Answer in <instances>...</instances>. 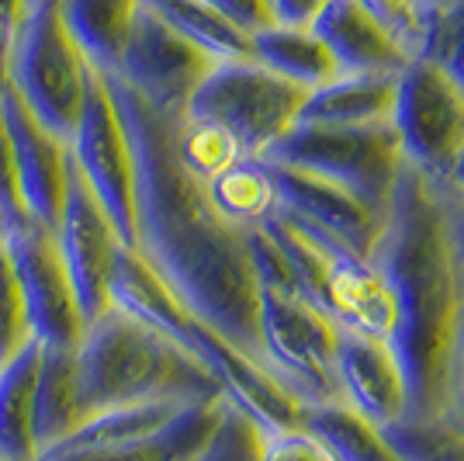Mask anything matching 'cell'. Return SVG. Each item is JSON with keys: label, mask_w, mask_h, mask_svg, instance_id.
<instances>
[{"label": "cell", "mask_w": 464, "mask_h": 461, "mask_svg": "<svg viewBox=\"0 0 464 461\" xmlns=\"http://www.w3.org/2000/svg\"><path fill=\"white\" fill-rule=\"evenodd\" d=\"M70 156L87 188L111 215L121 243L136 250V156L101 74H91L77 129L70 135Z\"/></svg>", "instance_id": "cell-9"}, {"label": "cell", "mask_w": 464, "mask_h": 461, "mask_svg": "<svg viewBox=\"0 0 464 461\" xmlns=\"http://www.w3.org/2000/svg\"><path fill=\"white\" fill-rule=\"evenodd\" d=\"M267 163L326 177L347 191L388 209L406 171L399 135L388 122L378 125H295L260 156Z\"/></svg>", "instance_id": "cell-6"}, {"label": "cell", "mask_w": 464, "mask_h": 461, "mask_svg": "<svg viewBox=\"0 0 464 461\" xmlns=\"http://www.w3.org/2000/svg\"><path fill=\"white\" fill-rule=\"evenodd\" d=\"M174 153L180 167L191 173L198 184H208L215 173H222L239 156H246L222 125H215L208 118L188 115L180 118L174 129Z\"/></svg>", "instance_id": "cell-29"}, {"label": "cell", "mask_w": 464, "mask_h": 461, "mask_svg": "<svg viewBox=\"0 0 464 461\" xmlns=\"http://www.w3.org/2000/svg\"><path fill=\"white\" fill-rule=\"evenodd\" d=\"M305 94L309 91L271 74L256 59H232L208 70L184 115L208 118L222 125L246 156H264L281 135L295 129Z\"/></svg>", "instance_id": "cell-7"}, {"label": "cell", "mask_w": 464, "mask_h": 461, "mask_svg": "<svg viewBox=\"0 0 464 461\" xmlns=\"http://www.w3.org/2000/svg\"><path fill=\"white\" fill-rule=\"evenodd\" d=\"M201 4H208L222 18H229L232 25L243 28L246 35H256V32L277 25V21H274L271 0H201Z\"/></svg>", "instance_id": "cell-36"}, {"label": "cell", "mask_w": 464, "mask_h": 461, "mask_svg": "<svg viewBox=\"0 0 464 461\" xmlns=\"http://www.w3.org/2000/svg\"><path fill=\"white\" fill-rule=\"evenodd\" d=\"M447 177H450L458 188H464V153L454 160V167H450V173H447Z\"/></svg>", "instance_id": "cell-40"}, {"label": "cell", "mask_w": 464, "mask_h": 461, "mask_svg": "<svg viewBox=\"0 0 464 461\" xmlns=\"http://www.w3.org/2000/svg\"><path fill=\"white\" fill-rule=\"evenodd\" d=\"M374 257L395 302L388 344L406 375L409 413H426L447 392L461 323V289L450 226L437 198L426 191V177L412 167L395 184Z\"/></svg>", "instance_id": "cell-2"}, {"label": "cell", "mask_w": 464, "mask_h": 461, "mask_svg": "<svg viewBox=\"0 0 464 461\" xmlns=\"http://www.w3.org/2000/svg\"><path fill=\"white\" fill-rule=\"evenodd\" d=\"M180 406H184L180 399H150V403H129V406L101 409L94 417H87L77 434L70 441H63L59 447H111V444L142 441V437L156 434Z\"/></svg>", "instance_id": "cell-28"}, {"label": "cell", "mask_w": 464, "mask_h": 461, "mask_svg": "<svg viewBox=\"0 0 464 461\" xmlns=\"http://www.w3.org/2000/svg\"><path fill=\"white\" fill-rule=\"evenodd\" d=\"M416 56L433 59L447 77L464 91V0L450 4L440 18L423 32V53Z\"/></svg>", "instance_id": "cell-30"}, {"label": "cell", "mask_w": 464, "mask_h": 461, "mask_svg": "<svg viewBox=\"0 0 464 461\" xmlns=\"http://www.w3.org/2000/svg\"><path fill=\"white\" fill-rule=\"evenodd\" d=\"M267 167H271L274 188H277V209L323 230L333 240H340L357 257L374 260L388 226V209L371 205L368 198L347 191L326 177L281 167V163H267Z\"/></svg>", "instance_id": "cell-14"}, {"label": "cell", "mask_w": 464, "mask_h": 461, "mask_svg": "<svg viewBox=\"0 0 464 461\" xmlns=\"http://www.w3.org/2000/svg\"><path fill=\"white\" fill-rule=\"evenodd\" d=\"M191 354L208 368L222 399L239 417H246L260 434L302 427L305 403L260 358H253L250 350L226 340L201 319L191 329Z\"/></svg>", "instance_id": "cell-13"}, {"label": "cell", "mask_w": 464, "mask_h": 461, "mask_svg": "<svg viewBox=\"0 0 464 461\" xmlns=\"http://www.w3.org/2000/svg\"><path fill=\"white\" fill-rule=\"evenodd\" d=\"M205 198L226 222L239 230H256L264 219H271L277 211L271 167L260 156H239L232 167L215 173L205 184Z\"/></svg>", "instance_id": "cell-25"}, {"label": "cell", "mask_w": 464, "mask_h": 461, "mask_svg": "<svg viewBox=\"0 0 464 461\" xmlns=\"http://www.w3.org/2000/svg\"><path fill=\"white\" fill-rule=\"evenodd\" d=\"M250 253L260 281V361L305 406L340 399L333 375L336 319L298 295L281 253L260 226L250 230Z\"/></svg>", "instance_id": "cell-4"}, {"label": "cell", "mask_w": 464, "mask_h": 461, "mask_svg": "<svg viewBox=\"0 0 464 461\" xmlns=\"http://www.w3.org/2000/svg\"><path fill=\"white\" fill-rule=\"evenodd\" d=\"M312 32L326 42L340 74H388L399 77L412 59L402 42L371 15L361 0H329L312 21Z\"/></svg>", "instance_id": "cell-18"}, {"label": "cell", "mask_w": 464, "mask_h": 461, "mask_svg": "<svg viewBox=\"0 0 464 461\" xmlns=\"http://www.w3.org/2000/svg\"><path fill=\"white\" fill-rule=\"evenodd\" d=\"M87 420V406L80 392L77 347H42L39 378H35V447L39 458L45 451L70 441Z\"/></svg>", "instance_id": "cell-20"}, {"label": "cell", "mask_w": 464, "mask_h": 461, "mask_svg": "<svg viewBox=\"0 0 464 461\" xmlns=\"http://www.w3.org/2000/svg\"><path fill=\"white\" fill-rule=\"evenodd\" d=\"M336 396L374 427H392L409 413V388L402 365L385 337L343 329L336 337Z\"/></svg>", "instance_id": "cell-16"}, {"label": "cell", "mask_w": 464, "mask_h": 461, "mask_svg": "<svg viewBox=\"0 0 464 461\" xmlns=\"http://www.w3.org/2000/svg\"><path fill=\"white\" fill-rule=\"evenodd\" d=\"M302 423L336 455V461H409L399 444L388 441L382 427L364 420L340 399L305 406Z\"/></svg>", "instance_id": "cell-26"}, {"label": "cell", "mask_w": 464, "mask_h": 461, "mask_svg": "<svg viewBox=\"0 0 464 461\" xmlns=\"http://www.w3.org/2000/svg\"><path fill=\"white\" fill-rule=\"evenodd\" d=\"M256 444H260V430L226 403L222 427L208 444V451L201 455V461H256Z\"/></svg>", "instance_id": "cell-33"}, {"label": "cell", "mask_w": 464, "mask_h": 461, "mask_svg": "<svg viewBox=\"0 0 464 461\" xmlns=\"http://www.w3.org/2000/svg\"><path fill=\"white\" fill-rule=\"evenodd\" d=\"M77 375L87 417L101 409L150 399H205L222 396L208 368L170 337L104 309L83 327L77 344Z\"/></svg>", "instance_id": "cell-3"}, {"label": "cell", "mask_w": 464, "mask_h": 461, "mask_svg": "<svg viewBox=\"0 0 464 461\" xmlns=\"http://www.w3.org/2000/svg\"><path fill=\"white\" fill-rule=\"evenodd\" d=\"M253 59L302 91H315L329 80L343 77L326 42L312 32V25H271L256 32Z\"/></svg>", "instance_id": "cell-23"}, {"label": "cell", "mask_w": 464, "mask_h": 461, "mask_svg": "<svg viewBox=\"0 0 464 461\" xmlns=\"http://www.w3.org/2000/svg\"><path fill=\"white\" fill-rule=\"evenodd\" d=\"M0 240H4V222H0Z\"/></svg>", "instance_id": "cell-41"}, {"label": "cell", "mask_w": 464, "mask_h": 461, "mask_svg": "<svg viewBox=\"0 0 464 461\" xmlns=\"http://www.w3.org/2000/svg\"><path fill=\"white\" fill-rule=\"evenodd\" d=\"M28 340H35V337L28 329L24 299H21L14 268H11L4 243H0V365H7L21 347H28Z\"/></svg>", "instance_id": "cell-31"}, {"label": "cell", "mask_w": 464, "mask_h": 461, "mask_svg": "<svg viewBox=\"0 0 464 461\" xmlns=\"http://www.w3.org/2000/svg\"><path fill=\"white\" fill-rule=\"evenodd\" d=\"M24 219H28V209L21 201L14 156H11V142H7L4 122H0V222H4V230H11V226L24 222Z\"/></svg>", "instance_id": "cell-35"}, {"label": "cell", "mask_w": 464, "mask_h": 461, "mask_svg": "<svg viewBox=\"0 0 464 461\" xmlns=\"http://www.w3.org/2000/svg\"><path fill=\"white\" fill-rule=\"evenodd\" d=\"M226 417L222 396L191 399L177 409L156 434L111 447H56L39 461H201Z\"/></svg>", "instance_id": "cell-17"}, {"label": "cell", "mask_w": 464, "mask_h": 461, "mask_svg": "<svg viewBox=\"0 0 464 461\" xmlns=\"http://www.w3.org/2000/svg\"><path fill=\"white\" fill-rule=\"evenodd\" d=\"M104 83L136 156V253L201 323L260 358V281L250 230L226 222L208 205L205 184L180 167L174 153L180 118L150 108L115 74Z\"/></svg>", "instance_id": "cell-1"}, {"label": "cell", "mask_w": 464, "mask_h": 461, "mask_svg": "<svg viewBox=\"0 0 464 461\" xmlns=\"http://www.w3.org/2000/svg\"><path fill=\"white\" fill-rule=\"evenodd\" d=\"M388 125L402 160L423 177H447L464 153V91L426 56H412L395 83Z\"/></svg>", "instance_id": "cell-8"}, {"label": "cell", "mask_w": 464, "mask_h": 461, "mask_svg": "<svg viewBox=\"0 0 464 461\" xmlns=\"http://www.w3.org/2000/svg\"><path fill=\"white\" fill-rule=\"evenodd\" d=\"M42 344L28 340L18 354L0 365V461H39L35 447V378Z\"/></svg>", "instance_id": "cell-24"}, {"label": "cell", "mask_w": 464, "mask_h": 461, "mask_svg": "<svg viewBox=\"0 0 464 461\" xmlns=\"http://www.w3.org/2000/svg\"><path fill=\"white\" fill-rule=\"evenodd\" d=\"M91 74L94 70L87 66L73 35L66 32L59 0H35L11 42L7 87L49 132L70 142Z\"/></svg>", "instance_id": "cell-5"}, {"label": "cell", "mask_w": 464, "mask_h": 461, "mask_svg": "<svg viewBox=\"0 0 464 461\" xmlns=\"http://www.w3.org/2000/svg\"><path fill=\"white\" fill-rule=\"evenodd\" d=\"M329 0H271L277 25H312Z\"/></svg>", "instance_id": "cell-37"}, {"label": "cell", "mask_w": 464, "mask_h": 461, "mask_svg": "<svg viewBox=\"0 0 464 461\" xmlns=\"http://www.w3.org/2000/svg\"><path fill=\"white\" fill-rule=\"evenodd\" d=\"M142 0H59V15L94 74H118Z\"/></svg>", "instance_id": "cell-22"}, {"label": "cell", "mask_w": 464, "mask_h": 461, "mask_svg": "<svg viewBox=\"0 0 464 461\" xmlns=\"http://www.w3.org/2000/svg\"><path fill=\"white\" fill-rule=\"evenodd\" d=\"M56 247L63 268L70 274L83 323H91L104 309H111L108 289H111V274H115L118 253L125 250V243L111 226V215L80 177L73 156H70V173H66V198L59 211Z\"/></svg>", "instance_id": "cell-11"}, {"label": "cell", "mask_w": 464, "mask_h": 461, "mask_svg": "<svg viewBox=\"0 0 464 461\" xmlns=\"http://www.w3.org/2000/svg\"><path fill=\"white\" fill-rule=\"evenodd\" d=\"M215 59H208L198 45L174 32L167 21L142 0L125 56L115 77H121L150 108L163 115L180 118L198 83L208 77Z\"/></svg>", "instance_id": "cell-12"}, {"label": "cell", "mask_w": 464, "mask_h": 461, "mask_svg": "<svg viewBox=\"0 0 464 461\" xmlns=\"http://www.w3.org/2000/svg\"><path fill=\"white\" fill-rule=\"evenodd\" d=\"M32 4H35V0H0V32L14 39Z\"/></svg>", "instance_id": "cell-38"}, {"label": "cell", "mask_w": 464, "mask_h": 461, "mask_svg": "<svg viewBox=\"0 0 464 461\" xmlns=\"http://www.w3.org/2000/svg\"><path fill=\"white\" fill-rule=\"evenodd\" d=\"M0 122H4V132L11 142L24 209L32 219H39L42 226L56 232L63 198H66L70 142L49 132L39 118L21 104V97L11 87L0 94Z\"/></svg>", "instance_id": "cell-15"}, {"label": "cell", "mask_w": 464, "mask_h": 461, "mask_svg": "<svg viewBox=\"0 0 464 461\" xmlns=\"http://www.w3.org/2000/svg\"><path fill=\"white\" fill-rule=\"evenodd\" d=\"M399 77L343 74L305 94L295 125H378L392 118Z\"/></svg>", "instance_id": "cell-21"}, {"label": "cell", "mask_w": 464, "mask_h": 461, "mask_svg": "<svg viewBox=\"0 0 464 461\" xmlns=\"http://www.w3.org/2000/svg\"><path fill=\"white\" fill-rule=\"evenodd\" d=\"M108 306L132 316L136 323L156 329L163 337H170L174 344L191 350V329L198 323L191 309L180 302L177 295L160 274H156L146 257L136 250L118 253L115 274H111V289H108Z\"/></svg>", "instance_id": "cell-19"}, {"label": "cell", "mask_w": 464, "mask_h": 461, "mask_svg": "<svg viewBox=\"0 0 464 461\" xmlns=\"http://www.w3.org/2000/svg\"><path fill=\"white\" fill-rule=\"evenodd\" d=\"M4 253L14 268L28 329L42 347H77L83 337V312L63 268L56 247V232L42 226L39 219H24L4 230Z\"/></svg>", "instance_id": "cell-10"}, {"label": "cell", "mask_w": 464, "mask_h": 461, "mask_svg": "<svg viewBox=\"0 0 464 461\" xmlns=\"http://www.w3.org/2000/svg\"><path fill=\"white\" fill-rule=\"evenodd\" d=\"M374 18L385 25L395 39L412 53V42H423V28H420V0H361ZM416 56V53H412Z\"/></svg>", "instance_id": "cell-34"}, {"label": "cell", "mask_w": 464, "mask_h": 461, "mask_svg": "<svg viewBox=\"0 0 464 461\" xmlns=\"http://www.w3.org/2000/svg\"><path fill=\"white\" fill-rule=\"evenodd\" d=\"M256 461H336V455L302 423V427H288V430L260 434Z\"/></svg>", "instance_id": "cell-32"}, {"label": "cell", "mask_w": 464, "mask_h": 461, "mask_svg": "<svg viewBox=\"0 0 464 461\" xmlns=\"http://www.w3.org/2000/svg\"><path fill=\"white\" fill-rule=\"evenodd\" d=\"M11 35L0 32V94L7 91V70H11Z\"/></svg>", "instance_id": "cell-39"}, {"label": "cell", "mask_w": 464, "mask_h": 461, "mask_svg": "<svg viewBox=\"0 0 464 461\" xmlns=\"http://www.w3.org/2000/svg\"><path fill=\"white\" fill-rule=\"evenodd\" d=\"M160 18L174 32L198 45L201 53L215 63H232V59H253V35L236 28L229 18H222L201 0H146Z\"/></svg>", "instance_id": "cell-27"}]
</instances>
